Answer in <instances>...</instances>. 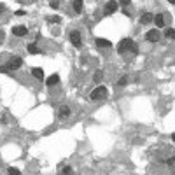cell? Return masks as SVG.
I'll list each match as a JSON object with an SVG mask.
<instances>
[{
    "mask_svg": "<svg viewBox=\"0 0 175 175\" xmlns=\"http://www.w3.org/2000/svg\"><path fill=\"white\" fill-rule=\"evenodd\" d=\"M126 51H131L133 55H137L138 53V47H137V44L133 42L131 39H124V40H121L119 44H117V53H126Z\"/></svg>",
    "mask_w": 175,
    "mask_h": 175,
    "instance_id": "6da1fadb",
    "label": "cell"
},
{
    "mask_svg": "<svg viewBox=\"0 0 175 175\" xmlns=\"http://www.w3.org/2000/svg\"><path fill=\"white\" fill-rule=\"evenodd\" d=\"M107 95H109L107 88H105V86H98L96 89H93V93H91V100H105V98H107Z\"/></svg>",
    "mask_w": 175,
    "mask_h": 175,
    "instance_id": "7a4b0ae2",
    "label": "cell"
},
{
    "mask_svg": "<svg viewBox=\"0 0 175 175\" xmlns=\"http://www.w3.org/2000/svg\"><path fill=\"white\" fill-rule=\"evenodd\" d=\"M116 9H117V2H114V0H110V2H107V4H105V14H107V16L114 14Z\"/></svg>",
    "mask_w": 175,
    "mask_h": 175,
    "instance_id": "3957f363",
    "label": "cell"
},
{
    "mask_svg": "<svg viewBox=\"0 0 175 175\" xmlns=\"http://www.w3.org/2000/svg\"><path fill=\"white\" fill-rule=\"evenodd\" d=\"M145 39H147L149 42H158L159 40V32L158 30H149V32L145 33Z\"/></svg>",
    "mask_w": 175,
    "mask_h": 175,
    "instance_id": "277c9868",
    "label": "cell"
},
{
    "mask_svg": "<svg viewBox=\"0 0 175 175\" xmlns=\"http://www.w3.org/2000/svg\"><path fill=\"white\" fill-rule=\"evenodd\" d=\"M70 42L74 44L75 47H81V33L77 32V30L70 33Z\"/></svg>",
    "mask_w": 175,
    "mask_h": 175,
    "instance_id": "5b68a950",
    "label": "cell"
},
{
    "mask_svg": "<svg viewBox=\"0 0 175 175\" xmlns=\"http://www.w3.org/2000/svg\"><path fill=\"white\" fill-rule=\"evenodd\" d=\"M7 65H9V68H11V70H16V68H19V67L23 65V60H21V58H12Z\"/></svg>",
    "mask_w": 175,
    "mask_h": 175,
    "instance_id": "8992f818",
    "label": "cell"
},
{
    "mask_svg": "<svg viewBox=\"0 0 175 175\" xmlns=\"http://www.w3.org/2000/svg\"><path fill=\"white\" fill-rule=\"evenodd\" d=\"M60 82V75H56V74H53V75H49L47 79H46V86H56Z\"/></svg>",
    "mask_w": 175,
    "mask_h": 175,
    "instance_id": "52a82bcc",
    "label": "cell"
},
{
    "mask_svg": "<svg viewBox=\"0 0 175 175\" xmlns=\"http://www.w3.org/2000/svg\"><path fill=\"white\" fill-rule=\"evenodd\" d=\"M26 32H28V30L25 26H14V28H12V33H14L16 37H25Z\"/></svg>",
    "mask_w": 175,
    "mask_h": 175,
    "instance_id": "ba28073f",
    "label": "cell"
},
{
    "mask_svg": "<svg viewBox=\"0 0 175 175\" xmlns=\"http://www.w3.org/2000/svg\"><path fill=\"white\" fill-rule=\"evenodd\" d=\"M153 19H154V14H151V12H145V14L140 18V23H142V25H149Z\"/></svg>",
    "mask_w": 175,
    "mask_h": 175,
    "instance_id": "9c48e42d",
    "label": "cell"
},
{
    "mask_svg": "<svg viewBox=\"0 0 175 175\" xmlns=\"http://www.w3.org/2000/svg\"><path fill=\"white\" fill-rule=\"evenodd\" d=\"M153 21L156 23V26H158V28H163V26H165V18H163V14H156Z\"/></svg>",
    "mask_w": 175,
    "mask_h": 175,
    "instance_id": "30bf717a",
    "label": "cell"
},
{
    "mask_svg": "<svg viewBox=\"0 0 175 175\" xmlns=\"http://www.w3.org/2000/svg\"><path fill=\"white\" fill-rule=\"evenodd\" d=\"M95 42H96V46H100V47H110V46H112V42L107 40V39H96Z\"/></svg>",
    "mask_w": 175,
    "mask_h": 175,
    "instance_id": "8fae6325",
    "label": "cell"
},
{
    "mask_svg": "<svg viewBox=\"0 0 175 175\" xmlns=\"http://www.w3.org/2000/svg\"><path fill=\"white\" fill-rule=\"evenodd\" d=\"M26 49H28V53H33V55H40V53H42V49H39L35 44H28Z\"/></svg>",
    "mask_w": 175,
    "mask_h": 175,
    "instance_id": "7c38bea8",
    "label": "cell"
},
{
    "mask_svg": "<svg viewBox=\"0 0 175 175\" xmlns=\"http://www.w3.org/2000/svg\"><path fill=\"white\" fill-rule=\"evenodd\" d=\"M32 74H33V77H37V79H42V77H44V70H42V68H39V67L33 68Z\"/></svg>",
    "mask_w": 175,
    "mask_h": 175,
    "instance_id": "4fadbf2b",
    "label": "cell"
},
{
    "mask_svg": "<svg viewBox=\"0 0 175 175\" xmlns=\"http://www.w3.org/2000/svg\"><path fill=\"white\" fill-rule=\"evenodd\" d=\"M72 7H74V11L75 12H81L82 11V0H74Z\"/></svg>",
    "mask_w": 175,
    "mask_h": 175,
    "instance_id": "5bb4252c",
    "label": "cell"
},
{
    "mask_svg": "<svg viewBox=\"0 0 175 175\" xmlns=\"http://www.w3.org/2000/svg\"><path fill=\"white\" fill-rule=\"evenodd\" d=\"M67 116H70V109L63 105V107L60 109V117H67Z\"/></svg>",
    "mask_w": 175,
    "mask_h": 175,
    "instance_id": "9a60e30c",
    "label": "cell"
},
{
    "mask_svg": "<svg viewBox=\"0 0 175 175\" xmlns=\"http://www.w3.org/2000/svg\"><path fill=\"white\" fill-rule=\"evenodd\" d=\"M166 37H170V39H173L175 37V32H173V28H166Z\"/></svg>",
    "mask_w": 175,
    "mask_h": 175,
    "instance_id": "2e32d148",
    "label": "cell"
},
{
    "mask_svg": "<svg viewBox=\"0 0 175 175\" xmlns=\"http://www.w3.org/2000/svg\"><path fill=\"white\" fill-rule=\"evenodd\" d=\"M102 77H104V75H102V72H96V74H95V82L98 84V82L102 81Z\"/></svg>",
    "mask_w": 175,
    "mask_h": 175,
    "instance_id": "e0dca14e",
    "label": "cell"
},
{
    "mask_svg": "<svg viewBox=\"0 0 175 175\" xmlns=\"http://www.w3.org/2000/svg\"><path fill=\"white\" fill-rule=\"evenodd\" d=\"M117 84H119V86H126V84H128V79H126V77H121Z\"/></svg>",
    "mask_w": 175,
    "mask_h": 175,
    "instance_id": "ac0fdd59",
    "label": "cell"
},
{
    "mask_svg": "<svg viewBox=\"0 0 175 175\" xmlns=\"http://www.w3.org/2000/svg\"><path fill=\"white\" fill-rule=\"evenodd\" d=\"M9 70H11V68H9V65H2V67H0V72H2V74H7Z\"/></svg>",
    "mask_w": 175,
    "mask_h": 175,
    "instance_id": "d6986e66",
    "label": "cell"
},
{
    "mask_svg": "<svg viewBox=\"0 0 175 175\" xmlns=\"http://www.w3.org/2000/svg\"><path fill=\"white\" fill-rule=\"evenodd\" d=\"M47 21L49 23H60V16H53V18H49Z\"/></svg>",
    "mask_w": 175,
    "mask_h": 175,
    "instance_id": "ffe728a7",
    "label": "cell"
},
{
    "mask_svg": "<svg viewBox=\"0 0 175 175\" xmlns=\"http://www.w3.org/2000/svg\"><path fill=\"white\" fill-rule=\"evenodd\" d=\"M49 6L53 7V9H58V7H60V2H58V0H53V2H51Z\"/></svg>",
    "mask_w": 175,
    "mask_h": 175,
    "instance_id": "44dd1931",
    "label": "cell"
},
{
    "mask_svg": "<svg viewBox=\"0 0 175 175\" xmlns=\"http://www.w3.org/2000/svg\"><path fill=\"white\" fill-rule=\"evenodd\" d=\"M61 173H72V168H70V166H63Z\"/></svg>",
    "mask_w": 175,
    "mask_h": 175,
    "instance_id": "7402d4cb",
    "label": "cell"
},
{
    "mask_svg": "<svg viewBox=\"0 0 175 175\" xmlns=\"http://www.w3.org/2000/svg\"><path fill=\"white\" fill-rule=\"evenodd\" d=\"M9 173H11V175H18V173H19V170H18V168H9Z\"/></svg>",
    "mask_w": 175,
    "mask_h": 175,
    "instance_id": "603a6c76",
    "label": "cell"
},
{
    "mask_svg": "<svg viewBox=\"0 0 175 175\" xmlns=\"http://www.w3.org/2000/svg\"><path fill=\"white\" fill-rule=\"evenodd\" d=\"M130 2H131V0H119V4H121V6H130Z\"/></svg>",
    "mask_w": 175,
    "mask_h": 175,
    "instance_id": "cb8c5ba5",
    "label": "cell"
},
{
    "mask_svg": "<svg viewBox=\"0 0 175 175\" xmlns=\"http://www.w3.org/2000/svg\"><path fill=\"white\" fill-rule=\"evenodd\" d=\"M6 11V6H4V4H0V12H4Z\"/></svg>",
    "mask_w": 175,
    "mask_h": 175,
    "instance_id": "d4e9b609",
    "label": "cell"
},
{
    "mask_svg": "<svg viewBox=\"0 0 175 175\" xmlns=\"http://www.w3.org/2000/svg\"><path fill=\"white\" fill-rule=\"evenodd\" d=\"M168 2H170V4H175V0H168Z\"/></svg>",
    "mask_w": 175,
    "mask_h": 175,
    "instance_id": "484cf974",
    "label": "cell"
}]
</instances>
